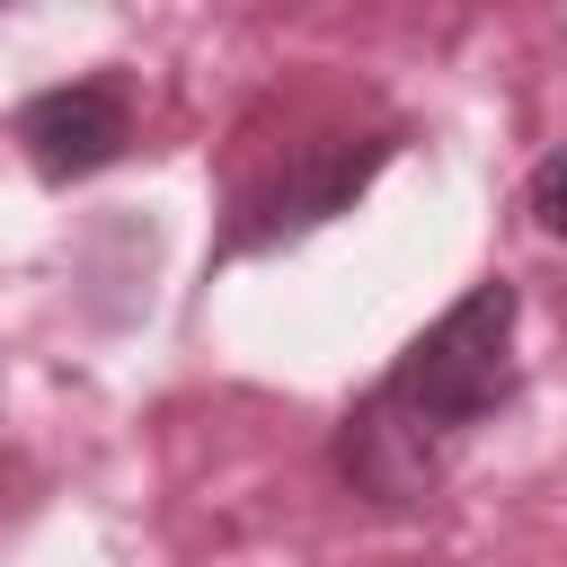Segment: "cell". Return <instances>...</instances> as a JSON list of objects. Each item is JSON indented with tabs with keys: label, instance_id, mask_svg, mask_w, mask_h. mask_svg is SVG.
<instances>
[{
	"label": "cell",
	"instance_id": "cell-3",
	"mask_svg": "<svg viewBox=\"0 0 567 567\" xmlns=\"http://www.w3.org/2000/svg\"><path fill=\"white\" fill-rule=\"evenodd\" d=\"M390 159V142H372V133H328V142H301V159L266 186V204H257V221L239 230L248 248H266V239H301V230H319V221H337L363 186H372V168Z\"/></svg>",
	"mask_w": 567,
	"mask_h": 567
},
{
	"label": "cell",
	"instance_id": "cell-2",
	"mask_svg": "<svg viewBox=\"0 0 567 567\" xmlns=\"http://www.w3.org/2000/svg\"><path fill=\"white\" fill-rule=\"evenodd\" d=\"M18 142H27L35 177L71 186V177L106 168V159L133 142V106H124L115 80H62V89H44V97L18 106Z\"/></svg>",
	"mask_w": 567,
	"mask_h": 567
},
{
	"label": "cell",
	"instance_id": "cell-4",
	"mask_svg": "<svg viewBox=\"0 0 567 567\" xmlns=\"http://www.w3.org/2000/svg\"><path fill=\"white\" fill-rule=\"evenodd\" d=\"M532 221H540L549 239H567V151H549V159L532 168Z\"/></svg>",
	"mask_w": 567,
	"mask_h": 567
},
{
	"label": "cell",
	"instance_id": "cell-1",
	"mask_svg": "<svg viewBox=\"0 0 567 567\" xmlns=\"http://www.w3.org/2000/svg\"><path fill=\"white\" fill-rule=\"evenodd\" d=\"M514 390V284H470L425 337H408V354L372 381V399L346 416L337 434V470L381 496V505H408L434 487L443 452L487 416L505 408Z\"/></svg>",
	"mask_w": 567,
	"mask_h": 567
}]
</instances>
